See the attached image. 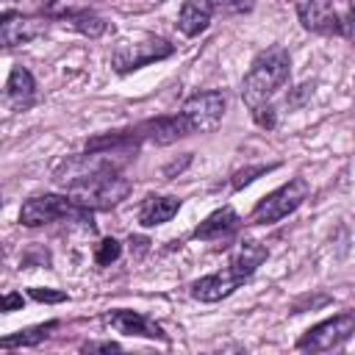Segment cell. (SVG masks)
Masks as SVG:
<instances>
[{
    "instance_id": "7c38bea8",
    "label": "cell",
    "mask_w": 355,
    "mask_h": 355,
    "mask_svg": "<svg viewBox=\"0 0 355 355\" xmlns=\"http://www.w3.org/2000/svg\"><path fill=\"white\" fill-rule=\"evenodd\" d=\"M105 322H108L114 330L125 333V336H144V338H161V341L169 338V336L164 333V327H161L155 319H150V316H144V313H139V311L116 308V311H111V313L105 316Z\"/></svg>"
},
{
    "instance_id": "7402d4cb",
    "label": "cell",
    "mask_w": 355,
    "mask_h": 355,
    "mask_svg": "<svg viewBox=\"0 0 355 355\" xmlns=\"http://www.w3.org/2000/svg\"><path fill=\"white\" fill-rule=\"evenodd\" d=\"M272 166H247V169H241V172H236L233 175V189H244L247 183H252L258 175H266Z\"/></svg>"
},
{
    "instance_id": "277c9868",
    "label": "cell",
    "mask_w": 355,
    "mask_h": 355,
    "mask_svg": "<svg viewBox=\"0 0 355 355\" xmlns=\"http://www.w3.org/2000/svg\"><path fill=\"white\" fill-rule=\"evenodd\" d=\"M305 197H308V183H305L302 178H294V180L283 183L280 189L269 191V194L252 208L250 222H252V225H275V222H280L283 216L294 214V211L305 202Z\"/></svg>"
},
{
    "instance_id": "e0dca14e",
    "label": "cell",
    "mask_w": 355,
    "mask_h": 355,
    "mask_svg": "<svg viewBox=\"0 0 355 355\" xmlns=\"http://www.w3.org/2000/svg\"><path fill=\"white\" fill-rule=\"evenodd\" d=\"M178 208H180V200L178 197H155V194H150L141 202V208H139V222L144 227L164 225V222H169L178 214Z\"/></svg>"
},
{
    "instance_id": "9c48e42d",
    "label": "cell",
    "mask_w": 355,
    "mask_h": 355,
    "mask_svg": "<svg viewBox=\"0 0 355 355\" xmlns=\"http://www.w3.org/2000/svg\"><path fill=\"white\" fill-rule=\"evenodd\" d=\"M47 14L69 22L75 31H80L83 36H92V39L103 36V31H105L103 17L94 14V8L86 0H53L47 6Z\"/></svg>"
},
{
    "instance_id": "cb8c5ba5",
    "label": "cell",
    "mask_w": 355,
    "mask_h": 355,
    "mask_svg": "<svg viewBox=\"0 0 355 355\" xmlns=\"http://www.w3.org/2000/svg\"><path fill=\"white\" fill-rule=\"evenodd\" d=\"M31 297L36 302H64L67 300L64 291H53V288H31Z\"/></svg>"
},
{
    "instance_id": "2e32d148",
    "label": "cell",
    "mask_w": 355,
    "mask_h": 355,
    "mask_svg": "<svg viewBox=\"0 0 355 355\" xmlns=\"http://www.w3.org/2000/svg\"><path fill=\"white\" fill-rule=\"evenodd\" d=\"M211 17H214V8L208 0H186L180 6V14H178V28L186 36H197L208 28Z\"/></svg>"
},
{
    "instance_id": "8fae6325",
    "label": "cell",
    "mask_w": 355,
    "mask_h": 355,
    "mask_svg": "<svg viewBox=\"0 0 355 355\" xmlns=\"http://www.w3.org/2000/svg\"><path fill=\"white\" fill-rule=\"evenodd\" d=\"M241 283H244V277H241L236 269L225 266L222 272H214V275L200 277V280L191 286V297L200 300V302H219V300L230 297Z\"/></svg>"
},
{
    "instance_id": "3957f363",
    "label": "cell",
    "mask_w": 355,
    "mask_h": 355,
    "mask_svg": "<svg viewBox=\"0 0 355 355\" xmlns=\"http://www.w3.org/2000/svg\"><path fill=\"white\" fill-rule=\"evenodd\" d=\"M55 219H78V222H92V211L78 205L72 197H61V194H39L25 200L22 211H19V222L28 227H39Z\"/></svg>"
},
{
    "instance_id": "30bf717a",
    "label": "cell",
    "mask_w": 355,
    "mask_h": 355,
    "mask_svg": "<svg viewBox=\"0 0 355 355\" xmlns=\"http://www.w3.org/2000/svg\"><path fill=\"white\" fill-rule=\"evenodd\" d=\"M136 136L139 141L147 139L153 144H172L178 139H186L191 136V125L186 122V116L178 111L172 116H158V119H150V122H141L136 128Z\"/></svg>"
},
{
    "instance_id": "52a82bcc",
    "label": "cell",
    "mask_w": 355,
    "mask_h": 355,
    "mask_svg": "<svg viewBox=\"0 0 355 355\" xmlns=\"http://www.w3.org/2000/svg\"><path fill=\"white\" fill-rule=\"evenodd\" d=\"M297 14H300V22L316 33H349L355 28L352 11L347 14L336 11L330 3H322V0H302L297 6Z\"/></svg>"
},
{
    "instance_id": "ba28073f",
    "label": "cell",
    "mask_w": 355,
    "mask_h": 355,
    "mask_svg": "<svg viewBox=\"0 0 355 355\" xmlns=\"http://www.w3.org/2000/svg\"><path fill=\"white\" fill-rule=\"evenodd\" d=\"M225 105H227V100L222 92H200L183 103L180 114L191 125V133H208L222 122Z\"/></svg>"
},
{
    "instance_id": "d4e9b609",
    "label": "cell",
    "mask_w": 355,
    "mask_h": 355,
    "mask_svg": "<svg viewBox=\"0 0 355 355\" xmlns=\"http://www.w3.org/2000/svg\"><path fill=\"white\" fill-rule=\"evenodd\" d=\"M122 347L116 341H89L80 347V352H119Z\"/></svg>"
},
{
    "instance_id": "ffe728a7",
    "label": "cell",
    "mask_w": 355,
    "mask_h": 355,
    "mask_svg": "<svg viewBox=\"0 0 355 355\" xmlns=\"http://www.w3.org/2000/svg\"><path fill=\"white\" fill-rule=\"evenodd\" d=\"M119 252H122V244H119L116 239H103V241L97 244V250H94V261H97L100 266H105V263L116 261Z\"/></svg>"
},
{
    "instance_id": "ac0fdd59",
    "label": "cell",
    "mask_w": 355,
    "mask_h": 355,
    "mask_svg": "<svg viewBox=\"0 0 355 355\" xmlns=\"http://www.w3.org/2000/svg\"><path fill=\"white\" fill-rule=\"evenodd\" d=\"M266 255H269V250L261 244V241H252V239H247V241H241L239 247H236V252H233V258H230V269H236L244 280L266 261Z\"/></svg>"
},
{
    "instance_id": "5b68a950",
    "label": "cell",
    "mask_w": 355,
    "mask_h": 355,
    "mask_svg": "<svg viewBox=\"0 0 355 355\" xmlns=\"http://www.w3.org/2000/svg\"><path fill=\"white\" fill-rule=\"evenodd\" d=\"M355 333V311H344L336 313L333 319H324L319 324H313L311 330H305L297 341L300 352H327L341 347L349 336Z\"/></svg>"
},
{
    "instance_id": "603a6c76",
    "label": "cell",
    "mask_w": 355,
    "mask_h": 355,
    "mask_svg": "<svg viewBox=\"0 0 355 355\" xmlns=\"http://www.w3.org/2000/svg\"><path fill=\"white\" fill-rule=\"evenodd\" d=\"M252 119H255L261 128H275V108H272V103L252 108Z\"/></svg>"
},
{
    "instance_id": "d6986e66",
    "label": "cell",
    "mask_w": 355,
    "mask_h": 355,
    "mask_svg": "<svg viewBox=\"0 0 355 355\" xmlns=\"http://www.w3.org/2000/svg\"><path fill=\"white\" fill-rule=\"evenodd\" d=\"M55 327H58V322H47V324L25 327V330H19V333L6 336V338L0 341V347H3V349H14V347H36V344H42V341L50 336V330H55Z\"/></svg>"
},
{
    "instance_id": "7a4b0ae2",
    "label": "cell",
    "mask_w": 355,
    "mask_h": 355,
    "mask_svg": "<svg viewBox=\"0 0 355 355\" xmlns=\"http://www.w3.org/2000/svg\"><path fill=\"white\" fill-rule=\"evenodd\" d=\"M130 194V180L119 175V169L92 172L69 186V197L83 208H114Z\"/></svg>"
},
{
    "instance_id": "484cf974",
    "label": "cell",
    "mask_w": 355,
    "mask_h": 355,
    "mask_svg": "<svg viewBox=\"0 0 355 355\" xmlns=\"http://www.w3.org/2000/svg\"><path fill=\"white\" fill-rule=\"evenodd\" d=\"M3 311H14V308H22V297L19 294H6L3 302H0Z\"/></svg>"
},
{
    "instance_id": "9a60e30c",
    "label": "cell",
    "mask_w": 355,
    "mask_h": 355,
    "mask_svg": "<svg viewBox=\"0 0 355 355\" xmlns=\"http://www.w3.org/2000/svg\"><path fill=\"white\" fill-rule=\"evenodd\" d=\"M239 214L230 208V205H225V208H219V211H214L211 216H205L200 225H197V230H194V236L197 239H202V241H214V239H225V236H230L236 227H239Z\"/></svg>"
},
{
    "instance_id": "8992f818",
    "label": "cell",
    "mask_w": 355,
    "mask_h": 355,
    "mask_svg": "<svg viewBox=\"0 0 355 355\" xmlns=\"http://www.w3.org/2000/svg\"><path fill=\"white\" fill-rule=\"evenodd\" d=\"M175 47L166 42V39H158V36H147V39H139V42H119L111 53V67L125 75V72H133L144 64H153V61H161L166 55H172Z\"/></svg>"
},
{
    "instance_id": "6da1fadb",
    "label": "cell",
    "mask_w": 355,
    "mask_h": 355,
    "mask_svg": "<svg viewBox=\"0 0 355 355\" xmlns=\"http://www.w3.org/2000/svg\"><path fill=\"white\" fill-rule=\"evenodd\" d=\"M288 72H291V61H288V53L280 44L263 50L252 61L250 72L241 80V97H244L247 108L252 111L258 105H266L272 100V94L288 80Z\"/></svg>"
},
{
    "instance_id": "4fadbf2b",
    "label": "cell",
    "mask_w": 355,
    "mask_h": 355,
    "mask_svg": "<svg viewBox=\"0 0 355 355\" xmlns=\"http://www.w3.org/2000/svg\"><path fill=\"white\" fill-rule=\"evenodd\" d=\"M47 31V22L39 17H22V14H11L6 11L0 19V36H3V47H17L22 42H31L36 36H42Z\"/></svg>"
},
{
    "instance_id": "44dd1931",
    "label": "cell",
    "mask_w": 355,
    "mask_h": 355,
    "mask_svg": "<svg viewBox=\"0 0 355 355\" xmlns=\"http://www.w3.org/2000/svg\"><path fill=\"white\" fill-rule=\"evenodd\" d=\"M208 3L219 14H244L255 6V0H208Z\"/></svg>"
},
{
    "instance_id": "5bb4252c",
    "label": "cell",
    "mask_w": 355,
    "mask_h": 355,
    "mask_svg": "<svg viewBox=\"0 0 355 355\" xmlns=\"http://www.w3.org/2000/svg\"><path fill=\"white\" fill-rule=\"evenodd\" d=\"M33 100H36L33 75L25 67H14L11 75H8V83H6V103L14 111H28L33 105Z\"/></svg>"
}]
</instances>
